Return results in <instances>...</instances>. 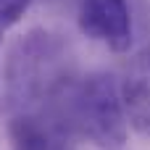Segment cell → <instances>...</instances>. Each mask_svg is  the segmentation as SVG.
I'll use <instances>...</instances> for the list:
<instances>
[{
	"label": "cell",
	"instance_id": "6",
	"mask_svg": "<svg viewBox=\"0 0 150 150\" xmlns=\"http://www.w3.org/2000/svg\"><path fill=\"white\" fill-rule=\"evenodd\" d=\"M29 5H32V0H0V47H3L5 34L24 18Z\"/></svg>",
	"mask_w": 150,
	"mask_h": 150
},
{
	"label": "cell",
	"instance_id": "3",
	"mask_svg": "<svg viewBox=\"0 0 150 150\" xmlns=\"http://www.w3.org/2000/svg\"><path fill=\"white\" fill-rule=\"evenodd\" d=\"M76 21L84 37L105 45L111 53H127L132 47L134 26L127 0H82Z\"/></svg>",
	"mask_w": 150,
	"mask_h": 150
},
{
	"label": "cell",
	"instance_id": "1",
	"mask_svg": "<svg viewBox=\"0 0 150 150\" xmlns=\"http://www.w3.org/2000/svg\"><path fill=\"white\" fill-rule=\"evenodd\" d=\"M76 137H84L100 150H121L127 145L129 127L119 100V84L108 71H92L79 82H66L47 100Z\"/></svg>",
	"mask_w": 150,
	"mask_h": 150
},
{
	"label": "cell",
	"instance_id": "5",
	"mask_svg": "<svg viewBox=\"0 0 150 150\" xmlns=\"http://www.w3.org/2000/svg\"><path fill=\"white\" fill-rule=\"evenodd\" d=\"M116 84L127 127L142 137H150V50H140L129 58Z\"/></svg>",
	"mask_w": 150,
	"mask_h": 150
},
{
	"label": "cell",
	"instance_id": "2",
	"mask_svg": "<svg viewBox=\"0 0 150 150\" xmlns=\"http://www.w3.org/2000/svg\"><path fill=\"white\" fill-rule=\"evenodd\" d=\"M69 82L66 47L58 34L32 29L18 37L5 58V95L18 111H32Z\"/></svg>",
	"mask_w": 150,
	"mask_h": 150
},
{
	"label": "cell",
	"instance_id": "4",
	"mask_svg": "<svg viewBox=\"0 0 150 150\" xmlns=\"http://www.w3.org/2000/svg\"><path fill=\"white\" fill-rule=\"evenodd\" d=\"M11 150H76V134L55 111H16L8 121Z\"/></svg>",
	"mask_w": 150,
	"mask_h": 150
}]
</instances>
